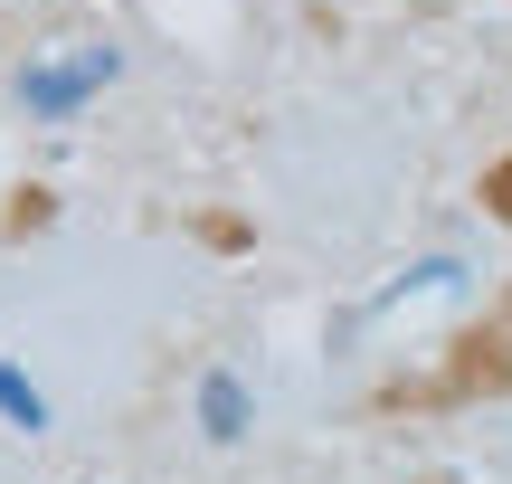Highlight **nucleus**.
I'll return each mask as SVG.
<instances>
[{
  "label": "nucleus",
  "instance_id": "f257e3e1",
  "mask_svg": "<svg viewBox=\"0 0 512 484\" xmlns=\"http://www.w3.org/2000/svg\"><path fill=\"white\" fill-rule=\"evenodd\" d=\"M484 399H512V285L484 295V314L456 323L437 342V361L418 380H389L370 409L380 418H437V409H484Z\"/></svg>",
  "mask_w": 512,
  "mask_h": 484
},
{
  "label": "nucleus",
  "instance_id": "f03ea898",
  "mask_svg": "<svg viewBox=\"0 0 512 484\" xmlns=\"http://www.w3.org/2000/svg\"><path fill=\"white\" fill-rule=\"evenodd\" d=\"M475 200H484V219H494V228H512V152H503V162H484Z\"/></svg>",
  "mask_w": 512,
  "mask_h": 484
}]
</instances>
